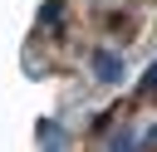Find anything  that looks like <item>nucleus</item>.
<instances>
[{"label":"nucleus","instance_id":"1","mask_svg":"<svg viewBox=\"0 0 157 152\" xmlns=\"http://www.w3.org/2000/svg\"><path fill=\"white\" fill-rule=\"evenodd\" d=\"M93 74H98L103 83H118V78H123V54H113V49H98V54H93Z\"/></svg>","mask_w":157,"mask_h":152},{"label":"nucleus","instance_id":"2","mask_svg":"<svg viewBox=\"0 0 157 152\" xmlns=\"http://www.w3.org/2000/svg\"><path fill=\"white\" fill-rule=\"evenodd\" d=\"M39 20H44V25H59V0H44V10H39Z\"/></svg>","mask_w":157,"mask_h":152},{"label":"nucleus","instance_id":"3","mask_svg":"<svg viewBox=\"0 0 157 152\" xmlns=\"http://www.w3.org/2000/svg\"><path fill=\"white\" fill-rule=\"evenodd\" d=\"M147 93H152V103H157V78H152V83H147Z\"/></svg>","mask_w":157,"mask_h":152}]
</instances>
